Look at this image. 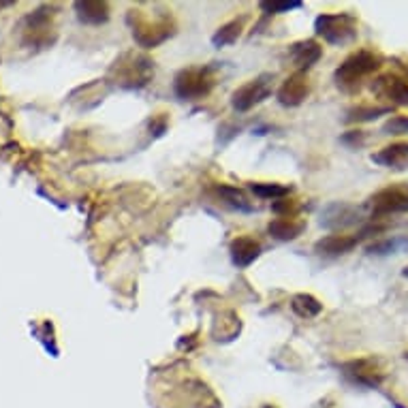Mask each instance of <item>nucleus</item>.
Here are the masks:
<instances>
[{
    "mask_svg": "<svg viewBox=\"0 0 408 408\" xmlns=\"http://www.w3.org/2000/svg\"><path fill=\"white\" fill-rule=\"evenodd\" d=\"M383 65V58L370 49H360V52L350 54L336 71V81L338 86H342L344 90H355L360 88L362 79L376 73Z\"/></svg>",
    "mask_w": 408,
    "mask_h": 408,
    "instance_id": "f257e3e1",
    "label": "nucleus"
},
{
    "mask_svg": "<svg viewBox=\"0 0 408 408\" xmlns=\"http://www.w3.org/2000/svg\"><path fill=\"white\" fill-rule=\"evenodd\" d=\"M317 34L329 45H348L357 39V20L350 13H323L315 22Z\"/></svg>",
    "mask_w": 408,
    "mask_h": 408,
    "instance_id": "f03ea898",
    "label": "nucleus"
},
{
    "mask_svg": "<svg viewBox=\"0 0 408 408\" xmlns=\"http://www.w3.org/2000/svg\"><path fill=\"white\" fill-rule=\"evenodd\" d=\"M176 94L186 100H197L208 96L214 88V75L212 69H184L176 75L173 81Z\"/></svg>",
    "mask_w": 408,
    "mask_h": 408,
    "instance_id": "7ed1b4c3",
    "label": "nucleus"
},
{
    "mask_svg": "<svg viewBox=\"0 0 408 408\" xmlns=\"http://www.w3.org/2000/svg\"><path fill=\"white\" fill-rule=\"evenodd\" d=\"M368 208L376 218L408 212V184L402 182V184H391L387 188H381L368 199Z\"/></svg>",
    "mask_w": 408,
    "mask_h": 408,
    "instance_id": "20e7f679",
    "label": "nucleus"
},
{
    "mask_svg": "<svg viewBox=\"0 0 408 408\" xmlns=\"http://www.w3.org/2000/svg\"><path fill=\"white\" fill-rule=\"evenodd\" d=\"M272 94V75H261L257 79H250L248 84L239 86L233 92L231 103L237 112H248L254 105L263 103V100Z\"/></svg>",
    "mask_w": 408,
    "mask_h": 408,
    "instance_id": "39448f33",
    "label": "nucleus"
},
{
    "mask_svg": "<svg viewBox=\"0 0 408 408\" xmlns=\"http://www.w3.org/2000/svg\"><path fill=\"white\" fill-rule=\"evenodd\" d=\"M171 24L167 20H159V22H139L133 28V37L141 47H157L159 43L167 41L171 37Z\"/></svg>",
    "mask_w": 408,
    "mask_h": 408,
    "instance_id": "423d86ee",
    "label": "nucleus"
},
{
    "mask_svg": "<svg viewBox=\"0 0 408 408\" xmlns=\"http://www.w3.org/2000/svg\"><path fill=\"white\" fill-rule=\"evenodd\" d=\"M344 374L353 383L366 385V387H379L381 381H383V372L376 366V362H372V360H355V362H348L344 366Z\"/></svg>",
    "mask_w": 408,
    "mask_h": 408,
    "instance_id": "0eeeda50",
    "label": "nucleus"
},
{
    "mask_svg": "<svg viewBox=\"0 0 408 408\" xmlns=\"http://www.w3.org/2000/svg\"><path fill=\"white\" fill-rule=\"evenodd\" d=\"M310 94V84H308V77L303 73H295L291 75L278 90V100L280 105L284 107H297L303 103V98Z\"/></svg>",
    "mask_w": 408,
    "mask_h": 408,
    "instance_id": "6e6552de",
    "label": "nucleus"
},
{
    "mask_svg": "<svg viewBox=\"0 0 408 408\" xmlns=\"http://www.w3.org/2000/svg\"><path fill=\"white\" fill-rule=\"evenodd\" d=\"M372 90L379 96L389 98L397 105H408V79H402L395 75H383L372 84Z\"/></svg>",
    "mask_w": 408,
    "mask_h": 408,
    "instance_id": "1a4fd4ad",
    "label": "nucleus"
},
{
    "mask_svg": "<svg viewBox=\"0 0 408 408\" xmlns=\"http://www.w3.org/2000/svg\"><path fill=\"white\" fill-rule=\"evenodd\" d=\"M321 56H323V47L312 39L299 41V43L291 45V49H289V58L295 65V69H299V73L310 69Z\"/></svg>",
    "mask_w": 408,
    "mask_h": 408,
    "instance_id": "9d476101",
    "label": "nucleus"
},
{
    "mask_svg": "<svg viewBox=\"0 0 408 408\" xmlns=\"http://www.w3.org/2000/svg\"><path fill=\"white\" fill-rule=\"evenodd\" d=\"M231 250V259L237 268H248L252 265L254 261L259 259L261 254V244L254 239V237H248V235H239L231 242L229 246Z\"/></svg>",
    "mask_w": 408,
    "mask_h": 408,
    "instance_id": "9b49d317",
    "label": "nucleus"
},
{
    "mask_svg": "<svg viewBox=\"0 0 408 408\" xmlns=\"http://www.w3.org/2000/svg\"><path fill=\"white\" fill-rule=\"evenodd\" d=\"M364 235H325L323 239H319L315 244V250L319 254H329V257H336V254H344L348 250H353L357 244H360Z\"/></svg>",
    "mask_w": 408,
    "mask_h": 408,
    "instance_id": "f8f14e48",
    "label": "nucleus"
},
{
    "mask_svg": "<svg viewBox=\"0 0 408 408\" xmlns=\"http://www.w3.org/2000/svg\"><path fill=\"white\" fill-rule=\"evenodd\" d=\"M372 161L383 165V167L402 169L404 165H408V143L406 141L391 143V145L383 147L381 152H376V154H372Z\"/></svg>",
    "mask_w": 408,
    "mask_h": 408,
    "instance_id": "ddd939ff",
    "label": "nucleus"
},
{
    "mask_svg": "<svg viewBox=\"0 0 408 408\" xmlns=\"http://www.w3.org/2000/svg\"><path fill=\"white\" fill-rule=\"evenodd\" d=\"M360 221V212H357L355 208L346 206V203H334V206H329L321 218V225L334 229V227H346V225H353Z\"/></svg>",
    "mask_w": 408,
    "mask_h": 408,
    "instance_id": "4468645a",
    "label": "nucleus"
},
{
    "mask_svg": "<svg viewBox=\"0 0 408 408\" xmlns=\"http://www.w3.org/2000/svg\"><path fill=\"white\" fill-rule=\"evenodd\" d=\"M305 229V223L303 221H295V218H289V216H282V218H276L268 225V233L280 242H291V239H297Z\"/></svg>",
    "mask_w": 408,
    "mask_h": 408,
    "instance_id": "2eb2a0df",
    "label": "nucleus"
},
{
    "mask_svg": "<svg viewBox=\"0 0 408 408\" xmlns=\"http://www.w3.org/2000/svg\"><path fill=\"white\" fill-rule=\"evenodd\" d=\"M75 9H77L79 20L86 24H103L110 20L107 3H92V0H86V3H77Z\"/></svg>",
    "mask_w": 408,
    "mask_h": 408,
    "instance_id": "dca6fc26",
    "label": "nucleus"
},
{
    "mask_svg": "<svg viewBox=\"0 0 408 408\" xmlns=\"http://www.w3.org/2000/svg\"><path fill=\"white\" fill-rule=\"evenodd\" d=\"M291 308L301 319H315V317H319L323 312V303L317 297L308 295V293H299V295L293 297Z\"/></svg>",
    "mask_w": 408,
    "mask_h": 408,
    "instance_id": "f3484780",
    "label": "nucleus"
},
{
    "mask_svg": "<svg viewBox=\"0 0 408 408\" xmlns=\"http://www.w3.org/2000/svg\"><path fill=\"white\" fill-rule=\"evenodd\" d=\"M218 195L223 197L225 203H229L231 208H235L239 212H254V206L248 201L244 190H239L235 186H218Z\"/></svg>",
    "mask_w": 408,
    "mask_h": 408,
    "instance_id": "a211bd4d",
    "label": "nucleus"
},
{
    "mask_svg": "<svg viewBox=\"0 0 408 408\" xmlns=\"http://www.w3.org/2000/svg\"><path fill=\"white\" fill-rule=\"evenodd\" d=\"M239 32H242V22H239V20H233V22H229V24H225V26H221V28L216 30V34L212 37V43H214L216 47L231 45V43L237 41Z\"/></svg>",
    "mask_w": 408,
    "mask_h": 408,
    "instance_id": "6ab92c4d",
    "label": "nucleus"
},
{
    "mask_svg": "<svg viewBox=\"0 0 408 408\" xmlns=\"http://www.w3.org/2000/svg\"><path fill=\"white\" fill-rule=\"evenodd\" d=\"M385 114H391V107H355L348 112L346 116V122H370V120H376L379 116H385Z\"/></svg>",
    "mask_w": 408,
    "mask_h": 408,
    "instance_id": "aec40b11",
    "label": "nucleus"
},
{
    "mask_svg": "<svg viewBox=\"0 0 408 408\" xmlns=\"http://www.w3.org/2000/svg\"><path fill=\"white\" fill-rule=\"evenodd\" d=\"M252 192L261 199H282L291 192V186L284 184H272V182H259L252 184Z\"/></svg>",
    "mask_w": 408,
    "mask_h": 408,
    "instance_id": "412c9836",
    "label": "nucleus"
},
{
    "mask_svg": "<svg viewBox=\"0 0 408 408\" xmlns=\"http://www.w3.org/2000/svg\"><path fill=\"white\" fill-rule=\"evenodd\" d=\"M299 7H301L299 0H270V3H261V9L265 13H289Z\"/></svg>",
    "mask_w": 408,
    "mask_h": 408,
    "instance_id": "4be33fe9",
    "label": "nucleus"
},
{
    "mask_svg": "<svg viewBox=\"0 0 408 408\" xmlns=\"http://www.w3.org/2000/svg\"><path fill=\"white\" fill-rule=\"evenodd\" d=\"M385 135H404L408 133V116H393L383 126Z\"/></svg>",
    "mask_w": 408,
    "mask_h": 408,
    "instance_id": "5701e85b",
    "label": "nucleus"
},
{
    "mask_svg": "<svg viewBox=\"0 0 408 408\" xmlns=\"http://www.w3.org/2000/svg\"><path fill=\"white\" fill-rule=\"evenodd\" d=\"M397 246H408V242H400V239H385V242H379V244H372L368 250L374 254H387V252H393Z\"/></svg>",
    "mask_w": 408,
    "mask_h": 408,
    "instance_id": "b1692460",
    "label": "nucleus"
},
{
    "mask_svg": "<svg viewBox=\"0 0 408 408\" xmlns=\"http://www.w3.org/2000/svg\"><path fill=\"white\" fill-rule=\"evenodd\" d=\"M364 139H366V135H364L362 131H348V133L342 137V141H344V143H350V145H362Z\"/></svg>",
    "mask_w": 408,
    "mask_h": 408,
    "instance_id": "393cba45",
    "label": "nucleus"
},
{
    "mask_svg": "<svg viewBox=\"0 0 408 408\" xmlns=\"http://www.w3.org/2000/svg\"><path fill=\"white\" fill-rule=\"evenodd\" d=\"M402 274H404V276H406V278H408V265H406V268H404V272H402Z\"/></svg>",
    "mask_w": 408,
    "mask_h": 408,
    "instance_id": "a878e982",
    "label": "nucleus"
},
{
    "mask_svg": "<svg viewBox=\"0 0 408 408\" xmlns=\"http://www.w3.org/2000/svg\"><path fill=\"white\" fill-rule=\"evenodd\" d=\"M263 408H276V406H272V404H265Z\"/></svg>",
    "mask_w": 408,
    "mask_h": 408,
    "instance_id": "bb28decb",
    "label": "nucleus"
}]
</instances>
